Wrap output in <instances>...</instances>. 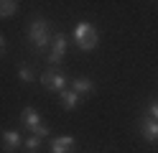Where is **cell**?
Here are the masks:
<instances>
[{
	"label": "cell",
	"mask_w": 158,
	"mask_h": 153,
	"mask_svg": "<svg viewBox=\"0 0 158 153\" xmlns=\"http://www.w3.org/2000/svg\"><path fill=\"white\" fill-rule=\"evenodd\" d=\"M74 38L82 51H92L97 46V41H100V33H97V28L92 23H87V20H82V23H77L74 28Z\"/></svg>",
	"instance_id": "obj_1"
},
{
	"label": "cell",
	"mask_w": 158,
	"mask_h": 153,
	"mask_svg": "<svg viewBox=\"0 0 158 153\" xmlns=\"http://www.w3.org/2000/svg\"><path fill=\"white\" fill-rule=\"evenodd\" d=\"M28 38H31V44L33 49L38 51V54H44L46 46H48V23L46 20H33L31 26H28Z\"/></svg>",
	"instance_id": "obj_2"
},
{
	"label": "cell",
	"mask_w": 158,
	"mask_h": 153,
	"mask_svg": "<svg viewBox=\"0 0 158 153\" xmlns=\"http://www.w3.org/2000/svg\"><path fill=\"white\" fill-rule=\"evenodd\" d=\"M21 122H23V128H28L33 133V135H48V128H46V122L38 117V112L33 110V107H26L23 112H21Z\"/></svg>",
	"instance_id": "obj_3"
},
{
	"label": "cell",
	"mask_w": 158,
	"mask_h": 153,
	"mask_svg": "<svg viewBox=\"0 0 158 153\" xmlns=\"http://www.w3.org/2000/svg\"><path fill=\"white\" fill-rule=\"evenodd\" d=\"M41 84L46 87V89H51V92H61L66 89V77L64 74H59V71H54V69H46L44 74H41Z\"/></svg>",
	"instance_id": "obj_4"
},
{
	"label": "cell",
	"mask_w": 158,
	"mask_h": 153,
	"mask_svg": "<svg viewBox=\"0 0 158 153\" xmlns=\"http://www.w3.org/2000/svg\"><path fill=\"white\" fill-rule=\"evenodd\" d=\"M66 56V36L56 33L51 44V54H48V64H61V59Z\"/></svg>",
	"instance_id": "obj_5"
},
{
	"label": "cell",
	"mask_w": 158,
	"mask_h": 153,
	"mask_svg": "<svg viewBox=\"0 0 158 153\" xmlns=\"http://www.w3.org/2000/svg\"><path fill=\"white\" fill-rule=\"evenodd\" d=\"M138 128H140V135H143L148 143H156V140H158V122H156L151 115H148V117H140Z\"/></svg>",
	"instance_id": "obj_6"
},
{
	"label": "cell",
	"mask_w": 158,
	"mask_h": 153,
	"mask_svg": "<svg viewBox=\"0 0 158 153\" xmlns=\"http://www.w3.org/2000/svg\"><path fill=\"white\" fill-rule=\"evenodd\" d=\"M21 146H23V140H21V135H18L15 130H5L3 133V151L5 153H15Z\"/></svg>",
	"instance_id": "obj_7"
},
{
	"label": "cell",
	"mask_w": 158,
	"mask_h": 153,
	"mask_svg": "<svg viewBox=\"0 0 158 153\" xmlns=\"http://www.w3.org/2000/svg\"><path fill=\"white\" fill-rule=\"evenodd\" d=\"M74 138L72 135H61V138H54L51 140V153H72L74 151Z\"/></svg>",
	"instance_id": "obj_8"
},
{
	"label": "cell",
	"mask_w": 158,
	"mask_h": 153,
	"mask_svg": "<svg viewBox=\"0 0 158 153\" xmlns=\"http://www.w3.org/2000/svg\"><path fill=\"white\" fill-rule=\"evenodd\" d=\"M72 89L77 92L79 97H82V95H92V89H94V84H92V79H87V77H82V79H74V84H72Z\"/></svg>",
	"instance_id": "obj_9"
},
{
	"label": "cell",
	"mask_w": 158,
	"mask_h": 153,
	"mask_svg": "<svg viewBox=\"0 0 158 153\" xmlns=\"http://www.w3.org/2000/svg\"><path fill=\"white\" fill-rule=\"evenodd\" d=\"M79 100H82V97H79L74 89H64V92H61V102H64V110H74V107L79 105Z\"/></svg>",
	"instance_id": "obj_10"
},
{
	"label": "cell",
	"mask_w": 158,
	"mask_h": 153,
	"mask_svg": "<svg viewBox=\"0 0 158 153\" xmlns=\"http://www.w3.org/2000/svg\"><path fill=\"white\" fill-rule=\"evenodd\" d=\"M15 10H18V3H15V0H3V3H0V18L13 15Z\"/></svg>",
	"instance_id": "obj_11"
},
{
	"label": "cell",
	"mask_w": 158,
	"mask_h": 153,
	"mask_svg": "<svg viewBox=\"0 0 158 153\" xmlns=\"http://www.w3.org/2000/svg\"><path fill=\"white\" fill-rule=\"evenodd\" d=\"M38 148H41V140H38V135H31V138L23 143V153H38Z\"/></svg>",
	"instance_id": "obj_12"
},
{
	"label": "cell",
	"mask_w": 158,
	"mask_h": 153,
	"mask_svg": "<svg viewBox=\"0 0 158 153\" xmlns=\"http://www.w3.org/2000/svg\"><path fill=\"white\" fill-rule=\"evenodd\" d=\"M18 77H21L23 82H33V79H36V71L28 66V64H23L21 69H18Z\"/></svg>",
	"instance_id": "obj_13"
},
{
	"label": "cell",
	"mask_w": 158,
	"mask_h": 153,
	"mask_svg": "<svg viewBox=\"0 0 158 153\" xmlns=\"http://www.w3.org/2000/svg\"><path fill=\"white\" fill-rule=\"evenodd\" d=\"M148 112H151V117H153V120L158 122V100H153V102H151V107H148Z\"/></svg>",
	"instance_id": "obj_14"
},
{
	"label": "cell",
	"mask_w": 158,
	"mask_h": 153,
	"mask_svg": "<svg viewBox=\"0 0 158 153\" xmlns=\"http://www.w3.org/2000/svg\"><path fill=\"white\" fill-rule=\"evenodd\" d=\"M5 54V36H0V56Z\"/></svg>",
	"instance_id": "obj_15"
}]
</instances>
